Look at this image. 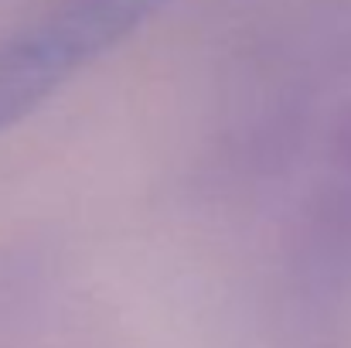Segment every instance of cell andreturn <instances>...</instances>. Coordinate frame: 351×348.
<instances>
[{
	"label": "cell",
	"instance_id": "obj_1",
	"mask_svg": "<svg viewBox=\"0 0 351 348\" xmlns=\"http://www.w3.org/2000/svg\"><path fill=\"white\" fill-rule=\"evenodd\" d=\"M171 0H58L0 41V133Z\"/></svg>",
	"mask_w": 351,
	"mask_h": 348
}]
</instances>
